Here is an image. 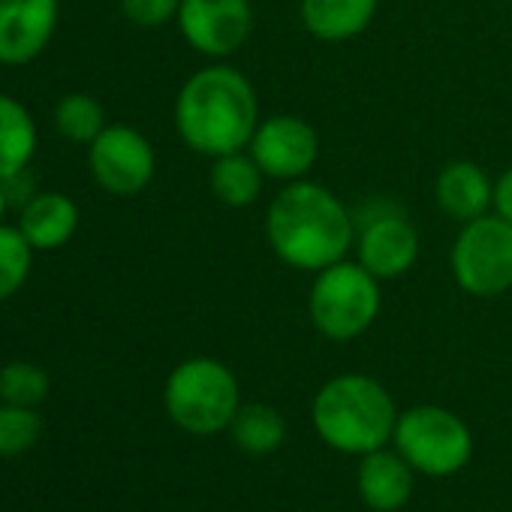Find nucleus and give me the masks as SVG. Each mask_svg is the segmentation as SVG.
Instances as JSON below:
<instances>
[{
    "label": "nucleus",
    "instance_id": "6ab92c4d",
    "mask_svg": "<svg viewBox=\"0 0 512 512\" xmlns=\"http://www.w3.org/2000/svg\"><path fill=\"white\" fill-rule=\"evenodd\" d=\"M229 431L235 446L247 455H272L287 437V422L269 404H241Z\"/></svg>",
    "mask_w": 512,
    "mask_h": 512
},
{
    "label": "nucleus",
    "instance_id": "0eeeda50",
    "mask_svg": "<svg viewBox=\"0 0 512 512\" xmlns=\"http://www.w3.org/2000/svg\"><path fill=\"white\" fill-rule=\"evenodd\" d=\"M395 443L410 467L428 476L458 473L473 452V437L467 425L452 410L431 404L413 407L398 416Z\"/></svg>",
    "mask_w": 512,
    "mask_h": 512
},
{
    "label": "nucleus",
    "instance_id": "f257e3e1",
    "mask_svg": "<svg viewBox=\"0 0 512 512\" xmlns=\"http://www.w3.org/2000/svg\"><path fill=\"white\" fill-rule=\"evenodd\" d=\"M266 238L284 266L317 275L347 260L356 244V217L338 193L302 178L272 199Z\"/></svg>",
    "mask_w": 512,
    "mask_h": 512
},
{
    "label": "nucleus",
    "instance_id": "9d476101",
    "mask_svg": "<svg viewBox=\"0 0 512 512\" xmlns=\"http://www.w3.org/2000/svg\"><path fill=\"white\" fill-rule=\"evenodd\" d=\"M250 157L256 160L272 181H302L320 160V136L317 130L296 115H272L256 124L250 145Z\"/></svg>",
    "mask_w": 512,
    "mask_h": 512
},
{
    "label": "nucleus",
    "instance_id": "5701e85b",
    "mask_svg": "<svg viewBox=\"0 0 512 512\" xmlns=\"http://www.w3.org/2000/svg\"><path fill=\"white\" fill-rule=\"evenodd\" d=\"M43 431V419L34 407L4 404L0 407V458H13L28 452Z\"/></svg>",
    "mask_w": 512,
    "mask_h": 512
},
{
    "label": "nucleus",
    "instance_id": "4be33fe9",
    "mask_svg": "<svg viewBox=\"0 0 512 512\" xmlns=\"http://www.w3.org/2000/svg\"><path fill=\"white\" fill-rule=\"evenodd\" d=\"M49 395V374L31 362H10L0 368V398L19 407H37Z\"/></svg>",
    "mask_w": 512,
    "mask_h": 512
},
{
    "label": "nucleus",
    "instance_id": "f3484780",
    "mask_svg": "<svg viewBox=\"0 0 512 512\" xmlns=\"http://www.w3.org/2000/svg\"><path fill=\"white\" fill-rule=\"evenodd\" d=\"M37 154L34 115L10 94H0V181L25 175Z\"/></svg>",
    "mask_w": 512,
    "mask_h": 512
},
{
    "label": "nucleus",
    "instance_id": "393cba45",
    "mask_svg": "<svg viewBox=\"0 0 512 512\" xmlns=\"http://www.w3.org/2000/svg\"><path fill=\"white\" fill-rule=\"evenodd\" d=\"M494 214L512 223V166L494 181Z\"/></svg>",
    "mask_w": 512,
    "mask_h": 512
},
{
    "label": "nucleus",
    "instance_id": "1a4fd4ad",
    "mask_svg": "<svg viewBox=\"0 0 512 512\" xmlns=\"http://www.w3.org/2000/svg\"><path fill=\"white\" fill-rule=\"evenodd\" d=\"M88 166L94 181L109 196H139L154 172H157V154L154 145L127 124H109L91 145H88Z\"/></svg>",
    "mask_w": 512,
    "mask_h": 512
},
{
    "label": "nucleus",
    "instance_id": "20e7f679",
    "mask_svg": "<svg viewBox=\"0 0 512 512\" xmlns=\"http://www.w3.org/2000/svg\"><path fill=\"white\" fill-rule=\"evenodd\" d=\"M166 413L187 434H217L232 425L241 407V389L235 374L208 356L181 362L166 380Z\"/></svg>",
    "mask_w": 512,
    "mask_h": 512
},
{
    "label": "nucleus",
    "instance_id": "aec40b11",
    "mask_svg": "<svg viewBox=\"0 0 512 512\" xmlns=\"http://www.w3.org/2000/svg\"><path fill=\"white\" fill-rule=\"evenodd\" d=\"M55 127L64 139L79 142V145H91L109 124H106V112H103L97 97H91L85 91H73V94H64L58 100Z\"/></svg>",
    "mask_w": 512,
    "mask_h": 512
},
{
    "label": "nucleus",
    "instance_id": "6e6552de",
    "mask_svg": "<svg viewBox=\"0 0 512 512\" xmlns=\"http://www.w3.org/2000/svg\"><path fill=\"white\" fill-rule=\"evenodd\" d=\"M353 247L356 263L365 266L377 281H398L419 260V232L398 205L380 199L371 202L362 217H356Z\"/></svg>",
    "mask_w": 512,
    "mask_h": 512
},
{
    "label": "nucleus",
    "instance_id": "ddd939ff",
    "mask_svg": "<svg viewBox=\"0 0 512 512\" xmlns=\"http://www.w3.org/2000/svg\"><path fill=\"white\" fill-rule=\"evenodd\" d=\"M434 199L440 211L458 223L488 214L494 205V181L473 160H452L437 172Z\"/></svg>",
    "mask_w": 512,
    "mask_h": 512
},
{
    "label": "nucleus",
    "instance_id": "7ed1b4c3",
    "mask_svg": "<svg viewBox=\"0 0 512 512\" xmlns=\"http://www.w3.org/2000/svg\"><path fill=\"white\" fill-rule=\"evenodd\" d=\"M398 413L383 383L365 374L329 380L314 401L317 434L347 455H368L395 437Z\"/></svg>",
    "mask_w": 512,
    "mask_h": 512
},
{
    "label": "nucleus",
    "instance_id": "412c9836",
    "mask_svg": "<svg viewBox=\"0 0 512 512\" xmlns=\"http://www.w3.org/2000/svg\"><path fill=\"white\" fill-rule=\"evenodd\" d=\"M34 253L37 250L19 226L0 223V302L13 299L25 287L34 266Z\"/></svg>",
    "mask_w": 512,
    "mask_h": 512
},
{
    "label": "nucleus",
    "instance_id": "f8f14e48",
    "mask_svg": "<svg viewBox=\"0 0 512 512\" xmlns=\"http://www.w3.org/2000/svg\"><path fill=\"white\" fill-rule=\"evenodd\" d=\"M58 0H0V64L25 67L37 61L55 37Z\"/></svg>",
    "mask_w": 512,
    "mask_h": 512
},
{
    "label": "nucleus",
    "instance_id": "39448f33",
    "mask_svg": "<svg viewBox=\"0 0 512 512\" xmlns=\"http://www.w3.org/2000/svg\"><path fill=\"white\" fill-rule=\"evenodd\" d=\"M380 305V281L365 266L341 260L317 272L308 296V317L323 338L353 341L374 326Z\"/></svg>",
    "mask_w": 512,
    "mask_h": 512
},
{
    "label": "nucleus",
    "instance_id": "2eb2a0df",
    "mask_svg": "<svg viewBox=\"0 0 512 512\" xmlns=\"http://www.w3.org/2000/svg\"><path fill=\"white\" fill-rule=\"evenodd\" d=\"M19 229L34 250H58L79 229V205L64 193H34L22 205Z\"/></svg>",
    "mask_w": 512,
    "mask_h": 512
},
{
    "label": "nucleus",
    "instance_id": "f03ea898",
    "mask_svg": "<svg viewBox=\"0 0 512 512\" xmlns=\"http://www.w3.org/2000/svg\"><path fill=\"white\" fill-rule=\"evenodd\" d=\"M260 124V100L250 79L229 67L211 64L193 73L175 100V127L184 145L202 157L244 151Z\"/></svg>",
    "mask_w": 512,
    "mask_h": 512
},
{
    "label": "nucleus",
    "instance_id": "9b49d317",
    "mask_svg": "<svg viewBox=\"0 0 512 512\" xmlns=\"http://www.w3.org/2000/svg\"><path fill=\"white\" fill-rule=\"evenodd\" d=\"M175 22L193 52L223 61L247 43L253 10L250 0H181Z\"/></svg>",
    "mask_w": 512,
    "mask_h": 512
},
{
    "label": "nucleus",
    "instance_id": "a211bd4d",
    "mask_svg": "<svg viewBox=\"0 0 512 512\" xmlns=\"http://www.w3.org/2000/svg\"><path fill=\"white\" fill-rule=\"evenodd\" d=\"M266 172L256 166L250 151H232L223 157H214L208 172L211 196L226 208H247L263 196Z\"/></svg>",
    "mask_w": 512,
    "mask_h": 512
},
{
    "label": "nucleus",
    "instance_id": "4468645a",
    "mask_svg": "<svg viewBox=\"0 0 512 512\" xmlns=\"http://www.w3.org/2000/svg\"><path fill=\"white\" fill-rule=\"evenodd\" d=\"M359 494L362 500L377 512H395L401 509L413 494V467L398 452L374 449L362 455L359 467Z\"/></svg>",
    "mask_w": 512,
    "mask_h": 512
},
{
    "label": "nucleus",
    "instance_id": "423d86ee",
    "mask_svg": "<svg viewBox=\"0 0 512 512\" xmlns=\"http://www.w3.org/2000/svg\"><path fill=\"white\" fill-rule=\"evenodd\" d=\"M449 269L473 299H497L512 290V223L500 214L467 220L455 235Z\"/></svg>",
    "mask_w": 512,
    "mask_h": 512
},
{
    "label": "nucleus",
    "instance_id": "a878e982",
    "mask_svg": "<svg viewBox=\"0 0 512 512\" xmlns=\"http://www.w3.org/2000/svg\"><path fill=\"white\" fill-rule=\"evenodd\" d=\"M7 208H10V193H7V184L0 181V220H4Z\"/></svg>",
    "mask_w": 512,
    "mask_h": 512
},
{
    "label": "nucleus",
    "instance_id": "dca6fc26",
    "mask_svg": "<svg viewBox=\"0 0 512 512\" xmlns=\"http://www.w3.org/2000/svg\"><path fill=\"white\" fill-rule=\"evenodd\" d=\"M380 0H302L299 19L323 43H347L368 31Z\"/></svg>",
    "mask_w": 512,
    "mask_h": 512
},
{
    "label": "nucleus",
    "instance_id": "b1692460",
    "mask_svg": "<svg viewBox=\"0 0 512 512\" xmlns=\"http://www.w3.org/2000/svg\"><path fill=\"white\" fill-rule=\"evenodd\" d=\"M118 4L130 25L154 31V28H163L172 19H178L181 0H118Z\"/></svg>",
    "mask_w": 512,
    "mask_h": 512
}]
</instances>
